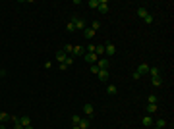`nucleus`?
<instances>
[{
	"label": "nucleus",
	"instance_id": "f257e3e1",
	"mask_svg": "<svg viewBox=\"0 0 174 129\" xmlns=\"http://www.w3.org/2000/svg\"><path fill=\"white\" fill-rule=\"evenodd\" d=\"M83 60L87 62V64H97V62H99V56L95 54V52H85V56H83Z\"/></svg>",
	"mask_w": 174,
	"mask_h": 129
},
{
	"label": "nucleus",
	"instance_id": "f03ea898",
	"mask_svg": "<svg viewBox=\"0 0 174 129\" xmlns=\"http://www.w3.org/2000/svg\"><path fill=\"white\" fill-rule=\"evenodd\" d=\"M149 68H151V66H149V64H145V62H143V64H139V68L135 69V71H138V73H139V75H141V77H143V75H145V73H149Z\"/></svg>",
	"mask_w": 174,
	"mask_h": 129
},
{
	"label": "nucleus",
	"instance_id": "7ed1b4c3",
	"mask_svg": "<svg viewBox=\"0 0 174 129\" xmlns=\"http://www.w3.org/2000/svg\"><path fill=\"white\" fill-rule=\"evenodd\" d=\"M105 54H108V56H114L116 54V46L112 44V42H106V44H105Z\"/></svg>",
	"mask_w": 174,
	"mask_h": 129
},
{
	"label": "nucleus",
	"instance_id": "20e7f679",
	"mask_svg": "<svg viewBox=\"0 0 174 129\" xmlns=\"http://www.w3.org/2000/svg\"><path fill=\"white\" fill-rule=\"evenodd\" d=\"M83 114H87V118H89V120L93 118V104H91V102L83 104Z\"/></svg>",
	"mask_w": 174,
	"mask_h": 129
},
{
	"label": "nucleus",
	"instance_id": "39448f33",
	"mask_svg": "<svg viewBox=\"0 0 174 129\" xmlns=\"http://www.w3.org/2000/svg\"><path fill=\"white\" fill-rule=\"evenodd\" d=\"M99 12H101V14H108V2H106V0H99Z\"/></svg>",
	"mask_w": 174,
	"mask_h": 129
},
{
	"label": "nucleus",
	"instance_id": "423d86ee",
	"mask_svg": "<svg viewBox=\"0 0 174 129\" xmlns=\"http://www.w3.org/2000/svg\"><path fill=\"white\" fill-rule=\"evenodd\" d=\"M97 77H99V81H108V69H99V73H97Z\"/></svg>",
	"mask_w": 174,
	"mask_h": 129
},
{
	"label": "nucleus",
	"instance_id": "0eeeda50",
	"mask_svg": "<svg viewBox=\"0 0 174 129\" xmlns=\"http://www.w3.org/2000/svg\"><path fill=\"white\" fill-rule=\"evenodd\" d=\"M66 58H68V54H66L64 50H58V52H56V62H58V64H64Z\"/></svg>",
	"mask_w": 174,
	"mask_h": 129
},
{
	"label": "nucleus",
	"instance_id": "6e6552de",
	"mask_svg": "<svg viewBox=\"0 0 174 129\" xmlns=\"http://www.w3.org/2000/svg\"><path fill=\"white\" fill-rule=\"evenodd\" d=\"M85 52H87L85 48H83V46H79V44H78V46H73V50H72V54H73V56H85Z\"/></svg>",
	"mask_w": 174,
	"mask_h": 129
},
{
	"label": "nucleus",
	"instance_id": "1a4fd4ad",
	"mask_svg": "<svg viewBox=\"0 0 174 129\" xmlns=\"http://www.w3.org/2000/svg\"><path fill=\"white\" fill-rule=\"evenodd\" d=\"M141 123H143V127H153V125H155V121H153L151 116H145V118L141 120Z\"/></svg>",
	"mask_w": 174,
	"mask_h": 129
},
{
	"label": "nucleus",
	"instance_id": "9d476101",
	"mask_svg": "<svg viewBox=\"0 0 174 129\" xmlns=\"http://www.w3.org/2000/svg\"><path fill=\"white\" fill-rule=\"evenodd\" d=\"M72 21H73V25H76V29H85V27H87V23L83 21V19H78V18H73Z\"/></svg>",
	"mask_w": 174,
	"mask_h": 129
},
{
	"label": "nucleus",
	"instance_id": "9b49d317",
	"mask_svg": "<svg viewBox=\"0 0 174 129\" xmlns=\"http://www.w3.org/2000/svg\"><path fill=\"white\" fill-rule=\"evenodd\" d=\"M19 123L23 125V129L29 127V125H31V120H29V116H19Z\"/></svg>",
	"mask_w": 174,
	"mask_h": 129
},
{
	"label": "nucleus",
	"instance_id": "f8f14e48",
	"mask_svg": "<svg viewBox=\"0 0 174 129\" xmlns=\"http://www.w3.org/2000/svg\"><path fill=\"white\" fill-rule=\"evenodd\" d=\"M89 125H91V120H89V118H85V120H81L78 123V127L79 129H89Z\"/></svg>",
	"mask_w": 174,
	"mask_h": 129
},
{
	"label": "nucleus",
	"instance_id": "ddd939ff",
	"mask_svg": "<svg viewBox=\"0 0 174 129\" xmlns=\"http://www.w3.org/2000/svg\"><path fill=\"white\" fill-rule=\"evenodd\" d=\"M83 37H85V39H93V37H95V31H93L91 27H85V29H83Z\"/></svg>",
	"mask_w": 174,
	"mask_h": 129
},
{
	"label": "nucleus",
	"instance_id": "4468645a",
	"mask_svg": "<svg viewBox=\"0 0 174 129\" xmlns=\"http://www.w3.org/2000/svg\"><path fill=\"white\" fill-rule=\"evenodd\" d=\"M97 66H99V69H108V60H106V58H101V60L97 62Z\"/></svg>",
	"mask_w": 174,
	"mask_h": 129
},
{
	"label": "nucleus",
	"instance_id": "2eb2a0df",
	"mask_svg": "<svg viewBox=\"0 0 174 129\" xmlns=\"http://www.w3.org/2000/svg\"><path fill=\"white\" fill-rule=\"evenodd\" d=\"M106 92H108L110 97H114V94H118V87H116V85H108V87H106Z\"/></svg>",
	"mask_w": 174,
	"mask_h": 129
},
{
	"label": "nucleus",
	"instance_id": "dca6fc26",
	"mask_svg": "<svg viewBox=\"0 0 174 129\" xmlns=\"http://www.w3.org/2000/svg\"><path fill=\"white\" fill-rule=\"evenodd\" d=\"M157 104H147V114H157Z\"/></svg>",
	"mask_w": 174,
	"mask_h": 129
},
{
	"label": "nucleus",
	"instance_id": "f3484780",
	"mask_svg": "<svg viewBox=\"0 0 174 129\" xmlns=\"http://www.w3.org/2000/svg\"><path fill=\"white\" fill-rule=\"evenodd\" d=\"M149 73H151L153 77H160V69L159 68H149Z\"/></svg>",
	"mask_w": 174,
	"mask_h": 129
},
{
	"label": "nucleus",
	"instance_id": "a211bd4d",
	"mask_svg": "<svg viewBox=\"0 0 174 129\" xmlns=\"http://www.w3.org/2000/svg\"><path fill=\"white\" fill-rule=\"evenodd\" d=\"M95 54L99 56V54H105V44H97L95 46Z\"/></svg>",
	"mask_w": 174,
	"mask_h": 129
},
{
	"label": "nucleus",
	"instance_id": "6ab92c4d",
	"mask_svg": "<svg viewBox=\"0 0 174 129\" xmlns=\"http://www.w3.org/2000/svg\"><path fill=\"white\" fill-rule=\"evenodd\" d=\"M157 127H159V129H165V127H166V120H163V118H160V120H157Z\"/></svg>",
	"mask_w": 174,
	"mask_h": 129
},
{
	"label": "nucleus",
	"instance_id": "aec40b11",
	"mask_svg": "<svg viewBox=\"0 0 174 129\" xmlns=\"http://www.w3.org/2000/svg\"><path fill=\"white\" fill-rule=\"evenodd\" d=\"M66 29H68V33H73V31H78V29H76V25H73V21H68V25H66Z\"/></svg>",
	"mask_w": 174,
	"mask_h": 129
},
{
	"label": "nucleus",
	"instance_id": "412c9836",
	"mask_svg": "<svg viewBox=\"0 0 174 129\" xmlns=\"http://www.w3.org/2000/svg\"><path fill=\"white\" fill-rule=\"evenodd\" d=\"M6 120H10V114H6V112H0V123H4Z\"/></svg>",
	"mask_w": 174,
	"mask_h": 129
},
{
	"label": "nucleus",
	"instance_id": "4be33fe9",
	"mask_svg": "<svg viewBox=\"0 0 174 129\" xmlns=\"http://www.w3.org/2000/svg\"><path fill=\"white\" fill-rule=\"evenodd\" d=\"M163 85V79L160 77H153V87H160Z\"/></svg>",
	"mask_w": 174,
	"mask_h": 129
},
{
	"label": "nucleus",
	"instance_id": "5701e85b",
	"mask_svg": "<svg viewBox=\"0 0 174 129\" xmlns=\"http://www.w3.org/2000/svg\"><path fill=\"white\" fill-rule=\"evenodd\" d=\"M147 14H149V12H147V10H145V8H139V10H138V16H139V18H141V19H143V18H145V16H147Z\"/></svg>",
	"mask_w": 174,
	"mask_h": 129
},
{
	"label": "nucleus",
	"instance_id": "b1692460",
	"mask_svg": "<svg viewBox=\"0 0 174 129\" xmlns=\"http://www.w3.org/2000/svg\"><path fill=\"white\" fill-rule=\"evenodd\" d=\"M79 121H81V118H79L78 114H73V116H72V123H73V125H78Z\"/></svg>",
	"mask_w": 174,
	"mask_h": 129
},
{
	"label": "nucleus",
	"instance_id": "393cba45",
	"mask_svg": "<svg viewBox=\"0 0 174 129\" xmlns=\"http://www.w3.org/2000/svg\"><path fill=\"white\" fill-rule=\"evenodd\" d=\"M89 71H91V73H95V75H97V73H99V66H97V64H93L91 68H89Z\"/></svg>",
	"mask_w": 174,
	"mask_h": 129
},
{
	"label": "nucleus",
	"instance_id": "a878e982",
	"mask_svg": "<svg viewBox=\"0 0 174 129\" xmlns=\"http://www.w3.org/2000/svg\"><path fill=\"white\" fill-rule=\"evenodd\" d=\"M147 100H149V104H157V100H159V98H157L155 94H151V97H147Z\"/></svg>",
	"mask_w": 174,
	"mask_h": 129
},
{
	"label": "nucleus",
	"instance_id": "bb28decb",
	"mask_svg": "<svg viewBox=\"0 0 174 129\" xmlns=\"http://www.w3.org/2000/svg\"><path fill=\"white\" fill-rule=\"evenodd\" d=\"M62 50H64L66 54H68V52H72V50H73V44H66L64 48H62Z\"/></svg>",
	"mask_w": 174,
	"mask_h": 129
},
{
	"label": "nucleus",
	"instance_id": "cd10ccee",
	"mask_svg": "<svg viewBox=\"0 0 174 129\" xmlns=\"http://www.w3.org/2000/svg\"><path fill=\"white\" fill-rule=\"evenodd\" d=\"M143 21H145V23H153V16H151V14H147L145 18H143Z\"/></svg>",
	"mask_w": 174,
	"mask_h": 129
},
{
	"label": "nucleus",
	"instance_id": "c85d7f7f",
	"mask_svg": "<svg viewBox=\"0 0 174 129\" xmlns=\"http://www.w3.org/2000/svg\"><path fill=\"white\" fill-rule=\"evenodd\" d=\"M89 6L91 8H99V0H89Z\"/></svg>",
	"mask_w": 174,
	"mask_h": 129
},
{
	"label": "nucleus",
	"instance_id": "c756f323",
	"mask_svg": "<svg viewBox=\"0 0 174 129\" xmlns=\"http://www.w3.org/2000/svg\"><path fill=\"white\" fill-rule=\"evenodd\" d=\"M64 64H66V66H68V68H70V66L73 64V58H72V56H68V58H66V62H64Z\"/></svg>",
	"mask_w": 174,
	"mask_h": 129
},
{
	"label": "nucleus",
	"instance_id": "7c9ffc66",
	"mask_svg": "<svg viewBox=\"0 0 174 129\" xmlns=\"http://www.w3.org/2000/svg\"><path fill=\"white\" fill-rule=\"evenodd\" d=\"M99 27H101V23H99V21H93V25H91V29H93V31H97Z\"/></svg>",
	"mask_w": 174,
	"mask_h": 129
},
{
	"label": "nucleus",
	"instance_id": "2f4dec72",
	"mask_svg": "<svg viewBox=\"0 0 174 129\" xmlns=\"http://www.w3.org/2000/svg\"><path fill=\"white\" fill-rule=\"evenodd\" d=\"M95 46H97V44H89L85 50H87V52H95Z\"/></svg>",
	"mask_w": 174,
	"mask_h": 129
},
{
	"label": "nucleus",
	"instance_id": "473e14b6",
	"mask_svg": "<svg viewBox=\"0 0 174 129\" xmlns=\"http://www.w3.org/2000/svg\"><path fill=\"white\" fill-rule=\"evenodd\" d=\"M2 75H6V71H4L2 68H0V77H2Z\"/></svg>",
	"mask_w": 174,
	"mask_h": 129
},
{
	"label": "nucleus",
	"instance_id": "72a5a7b5",
	"mask_svg": "<svg viewBox=\"0 0 174 129\" xmlns=\"http://www.w3.org/2000/svg\"><path fill=\"white\" fill-rule=\"evenodd\" d=\"M0 129H6V127H4V123H0Z\"/></svg>",
	"mask_w": 174,
	"mask_h": 129
},
{
	"label": "nucleus",
	"instance_id": "f704fd0d",
	"mask_svg": "<svg viewBox=\"0 0 174 129\" xmlns=\"http://www.w3.org/2000/svg\"><path fill=\"white\" fill-rule=\"evenodd\" d=\"M72 129H79V127H78V125H73V127H72Z\"/></svg>",
	"mask_w": 174,
	"mask_h": 129
},
{
	"label": "nucleus",
	"instance_id": "c9c22d12",
	"mask_svg": "<svg viewBox=\"0 0 174 129\" xmlns=\"http://www.w3.org/2000/svg\"><path fill=\"white\" fill-rule=\"evenodd\" d=\"M155 129H159V127H155Z\"/></svg>",
	"mask_w": 174,
	"mask_h": 129
}]
</instances>
